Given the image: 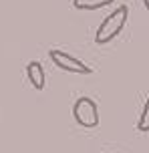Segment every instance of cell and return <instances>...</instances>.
Here are the masks:
<instances>
[{
  "label": "cell",
  "instance_id": "cell-1",
  "mask_svg": "<svg viewBox=\"0 0 149 153\" xmlns=\"http://www.w3.org/2000/svg\"><path fill=\"white\" fill-rule=\"evenodd\" d=\"M127 16H129V8L127 6H119L109 16H105L103 22L99 24L97 32H95V42L97 45H107V42H111L119 32L123 30V26L127 24Z\"/></svg>",
  "mask_w": 149,
  "mask_h": 153
},
{
  "label": "cell",
  "instance_id": "cell-2",
  "mask_svg": "<svg viewBox=\"0 0 149 153\" xmlns=\"http://www.w3.org/2000/svg\"><path fill=\"white\" fill-rule=\"evenodd\" d=\"M73 117L75 121L85 127V129H93L99 125V109L91 97H79L73 105Z\"/></svg>",
  "mask_w": 149,
  "mask_h": 153
},
{
  "label": "cell",
  "instance_id": "cell-3",
  "mask_svg": "<svg viewBox=\"0 0 149 153\" xmlns=\"http://www.w3.org/2000/svg\"><path fill=\"white\" fill-rule=\"evenodd\" d=\"M48 56H50V61L55 62L59 69H63L64 73H77V75H91V73H93L89 65H85L79 56H73V54H69V53H63V51H56L55 48V51L48 53Z\"/></svg>",
  "mask_w": 149,
  "mask_h": 153
},
{
  "label": "cell",
  "instance_id": "cell-4",
  "mask_svg": "<svg viewBox=\"0 0 149 153\" xmlns=\"http://www.w3.org/2000/svg\"><path fill=\"white\" fill-rule=\"evenodd\" d=\"M26 76H28L30 85L36 91L44 89V85H47V73H44V69H42V65L39 61H32L26 65Z\"/></svg>",
  "mask_w": 149,
  "mask_h": 153
},
{
  "label": "cell",
  "instance_id": "cell-5",
  "mask_svg": "<svg viewBox=\"0 0 149 153\" xmlns=\"http://www.w3.org/2000/svg\"><path fill=\"white\" fill-rule=\"evenodd\" d=\"M113 0H73V6L77 10H97V8L109 6Z\"/></svg>",
  "mask_w": 149,
  "mask_h": 153
},
{
  "label": "cell",
  "instance_id": "cell-6",
  "mask_svg": "<svg viewBox=\"0 0 149 153\" xmlns=\"http://www.w3.org/2000/svg\"><path fill=\"white\" fill-rule=\"evenodd\" d=\"M137 129L143 131V133H147L149 131V97L145 101V105H143V111L139 115V121H137Z\"/></svg>",
  "mask_w": 149,
  "mask_h": 153
},
{
  "label": "cell",
  "instance_id": "cell-7",
  "mask_svg": "<svg viewBox=\"0 0 149 153\" xmlns=\"http://www.w3.org/2000/svg\"><path fill=\"white\" fill-rule=\"evenodd\" d=\"M143 2V6H145V10H147V14H149V0H141Z\"/></svg>",
  "mask_w": 149,
  "mask_h": 153
}]
</instances>
